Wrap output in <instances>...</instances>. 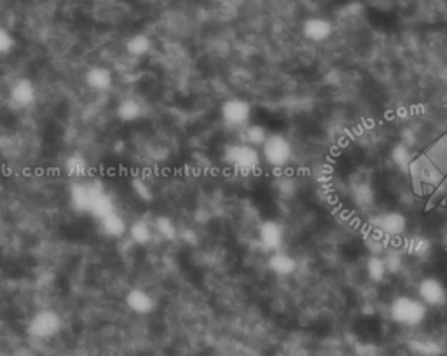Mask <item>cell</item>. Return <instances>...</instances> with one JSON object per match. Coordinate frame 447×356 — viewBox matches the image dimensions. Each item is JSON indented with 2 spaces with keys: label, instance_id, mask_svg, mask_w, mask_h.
Listing matches in <instances>:
<instances>
[{
  "label": "cell",
  "instance_id": "9a60e30c",
  "mask_svg": "<svg viewBox=\"0 0 447 356\" xmlns=\"http://www.w3.org/2000/svg\"><path fill=\"white\" fill-rule=\"evenodd\" d=\"M268 266L269 269L276 274V276H290V274L296 273L297 261L292 257V255L280 250V252H273V255L269 257Z\"/></svg>",
  "mask_w": 447,
  "mask_h": 356
},
{
  "label": "cell",
  "instance_id": "7a4b0ae2",
  "mask_svg": "<svg viewBox=\"0 0 447 356\" xmlns=\"http://www.w3.org/2000/svg\"><path fill=\"white\" fill-rule=\"evenodd\" d=\"M428 308L411 295H399L390 304V318L402 327H418L425 322Z\"/></svg>",
  "mask_w": 447,
  "mask_h": 356
},
{
  "label": "cell",
  "instance_id": "e0dca14e",
  "mask_svg": "<svg viewBox=\"0 0 447 356\" xmlns=\"http://www.w3.org/2000/svg\"><path fill=\"white\" fill-rule=\"evenodd\" d=\"M91 199V182H76L70 189V203L81 213H88Z\"/></svg>",
  "mask_w": 447,
  "mask_h": 356
},
{
  "label": "cell",
  "instance_id": "d4e9b609",
  "mask_svg": "<svg viewBox=\"0 0 447 356\" xmlns=\"http://www.w3.org/2000/svg\"><path fill=\"white\" fill-rule=\"evenodd\" d=\"M154 231L165 240H175L179 236V229H177L175 222L168 217H158L154 222Z\"/></svg>",
  "mask_w": 447,
  "mask_h": 356
},
{
  "label": "cell",
  "instance_id": "d6986e66",
  "mask_svg": "<svg viewBox=\"0 0 447 356\" xmlns=\"http://www.w3.org/2000/svg\"><path fill=\"white\" fill-rule=\"evenodd\" d=\"M154 233H156L154 226L149 224L147 220L144 219L135 220L133 224H130V229H128V236H130V240L133 241L135 245H140V247L151 243L152 238H154Z\"/></svg>",
  "mask_w": 447,
  "mask_h": 356
},
{
  "label": "cell",
  "instance_id": "7c38bea8",
  "mask_svg": "<svg viewBox=\"0 0 447 356\" xmlns=\"http://www.w3.org/2000/svg\"><path fill=\"white\" fill-rule=\"evenodd\" d=\"M126 306L131 313L144 316L154 311L156 301L144 288H131L126 295Z\"/></svg>",
  "mask_w": 447,
  "mask_h": 356
},
{
  "label": "cell",
  "instance_id": "52a82bcc",
  "mask_svg": "<svg viewBox=\"0 0 447 356\" xmlns=\"http://www.w3.org/2000/svg\"><path fill=\"white\" fill-rule=\"evenodd\" d=\"M418 299L427 308H441L447 302V288L439 278L427 276L418 283Z\"/></svg>",
  "mask_w": 447,
  "mask_h": 356
},
{
  "label": "cell",
  "instance_id": "ffe728a7",
  "mask_svg": "<svg viewBox=\"0 0 447 356\" xmlns=\"http://www.w3.org/2000/svg\"><path fill=\"white\" fill-rule=\"evenodd\" d=\"M65 172L67 175L76 178V180L79 182L83 180L84 177H88V173H90V163H88V159L84 158L83 154L76 152V154L69 156V158L65 159Z\"/></svg>",
  "mask_w": 447,
  "mask_h": 356
},
{
  "label": "cell",
  "instance_id": "30bf717a",
  "mask_svg": "<svg viewBox=\"0 0 447 356\" xmlns=\"http://www.w3.org/2000/svg\"><path fill=\"white\" fill-rule=\"evenodd\" d=\"M259 243L268 252H280L285 243V229L276 220H266L259 227Z\"/></svg>",
  "mask_w": 447,
  "mask_h": 356
},
{
  "label": "cell",
  "instance_id": "2e32d148",
  "mask_svg": "<svg viewBox=\"0 0 447 356\" xmlns=\"http://www.w3.org/2000/svg\"><path fill=\"white\" fill-rule=\"evenodd\" d=\"M100 224L102 233L107 238H123L124 234H128V229H130V224L123 219V215H119L117 212L111 213L105 219L98 220Z\"/></svg>",
  "mask_w": 447,
  "mask_h": 356
},
{
  "label": "cell",
  "instance_id": "4316f807",
  "mask_svg": "<svg viewBox=\"0 0 447 356\" xmlns=\"http://www.w3.org/2000/svg\"><path fill=\"white\" fill-rule=\"evenodd\" d=\"M14 46H16V41L11 35V32L0 25V55H9L14 49Z\"/></svg>",
  "mask_w": 447,
  "mask_h": 356
},
{
  "label": "cell",
  "instance_id": "6da1fadb",
  "mask_svg": "<svg viewBox=\"0 0 447 356\" xmlns=\"http://www.w3.org/2000/svg\"><path fill=\"white\" fill-rule=\"evenodd\" d=\"M224 163L233 170L238 175H254L261 170L262 166V156L261 151L257 147H252V145L240 142V144H231L227 145L226 151H224Z\"/></svg>",
  "mask_w": 447,
  "mask_h": 356
},
{
  "label": "cell",
  "instance_id": "3957f363",
  "mask_svg": "<svg viewBox=\"0 0 447 356\" xmlns=\"http://www.w3.org/2000/svg\"><path fill=\"white\" fill-rule=\"evenodd\" d=\"M409 173L413 177V184L418 194H428L444 180V173L435 166V163L427 154L413 159V163L409 165Z\"/></svg>",
  "mask_w": 447,
  "mask_h": 356
},
{
  "label": "cell",
  "instance_id": "603a6c76",
  "mask_svg": "<svg viewBox=\"0 0 447 356\" xmlns=\"http://www.w3.org/2000/svg\"><path fill=\"white\" fill-rule=\"evenodd\" d=\"M427 156L435 163L442 173L447 172V137L439 138L434 145L427 151Z\"/></svg>",
  "mask_w": 447,
  "mask_h": 356
},
{
  "label": "cell",
  "instance_id": "cb8c5ba5",
  "mask_svg": "<svg viewBox=\"0 0 447 356\" xmlns=\"http://www.w3.org/2000/svg\"><path fill=\"white\" fill-rule=\"evenodd\" d=\"M365 269H367L369 278H371L372 281H383V280H385L386 274L390 273L385 259L378 257V255H374V257L369 259V262H367V266H365Z\"/></svg>",
  "mask_w": 447,
  "mask_h": 356
},
{
  "label": "cell",
  "instance_id": "8fae6325",
  "mask_svg": "<svg viewBox=\"0 0 447 356\" xmlns=\"http://www.w3.org/2000/svg\"><path fill=\"white\" fill-rule=\"evenodd\" d=\"M9 98L14 105L27 109L37 100V88L30 79H18L9 89Z\"/></svg>",
  "mask_w": 447,
  "mask_h": 356
},
{
  "label": "cell",
  "instance_id": "8992f818",
  "mask_svg": "<svg viewBox=\"0 0 447 356\" xmlns=\"http://www.w3.org/2000/svg\"><path fill=\"white\" fill-rule=\"evenodd\" d=\"M221 117L229 128L243 130L250 124L252 105L243 98H229L222 103Z\"/></svg>",
  "mask_w": 447,
  "mask_h": 356
},
{
  "label": "cell",
  "instance_id": "7402d4cb",
  "mask_svg": "<svg viewBox=\"0 0 447 356\" xmlns=\"http://www.w3.org/2000/svg\"><path fill=\"white\" fill-rule=\"evenodd\" d=\"M126 49H128V53H130L131 56H137V58L149 55V53H151V49H152L151 37H149V35H145V34L133 35L131 39H128Z\"/></svg>",
  "mask_w": 447,
  "mask_h": 356
},
{
  "label": "cell",
  "instance_id": "5b68a950",
  "mask_svg": "<svg viewBox=\"0 0 447 356\" xmlns=\"http://www.w3.org/2000/svg\"><path fill=\"white\" fill-rule=\"evenodd\" d=\"M27 330L34 339H53V337L60 336V332L63 330V318L55 311V309H39V311H35L34 316L28 320Z\"/></svg>",
  "mask_w": 447,
  "mask_h": 356
},
{
  "label": "cell",
  "instance_id": "9c48e42d",
  "mask_svg": "<svg viewBox=\"0 0 447 356\" xmlns=\"http://www.w3.org/2000/svg\"><path fill=\"white\" fill-rule=\"evenodd\" d=\"M372 227L385 238H399L407 231V219L399 212H386L372 220Z\"/></svg>",
  "mask_w": 447,
  "mask_h": 356
},
{
  "label": "cell",
  "instance_id": "f1b7e54d",
  "mask_svg": "<svg viewBox=\"0 0 447 356\" xmlns=\"http://www.w3.org/2000/svg\"><path fill=\"white\" fill-rule=\"evenodd\" d=\"M393 161H395L399 166H402V168L409 170V165L413 163V158H409V154H407V149L397 147L395 151H393Z\"/></svg>",
  "mask_w": 447,
  "mask_h": 356
},
{
  "label": "cell",
  "instance_id": "4fadbf2b",
  "mask_svg": "<svg viewBox=\"0 0 447 356\" xmlns=\"http://www.w3.org/2000/svg\"><path fill=\"white\" fill-rule=\"evenodd\" d=\"M332 30H334V27H332L331 21L320 16L308 18L303 25L304 37L311 42L327 41V39L332 35Z\"/></svg>",
  "mask_w": 447,
  "mask_h": 356
},
{
  "label": "cell",
  "instance_id": "ba28073f",
  "mask_svg": "<svg viewBox=\"0 0 447 356\" xmlns=\"http://www.w3.org/2000/svg\"><path fill=\"white\" fill-rule=\"evenodd\" d=\"M114 212H116V203L107 189L100 182H91V199L88 213L97 220H102Z\"/></svg>",
  "mask_w": 447,
  "mask_h": 356
},
{
  "label": "cell",
  "instance_id": "ac0fdd59",
  "mask_svg": "<svg viewBox=\"0 0 447 356\" xmlns=\"http://www.w3.org/2000/svg\"><path fill=\"white\" fill-rule=\"evenodd\" d=\"M116 114L123 123H137L138 119L144 117V107L138 100L124 98L117 103Z\"/></svg>",
  "mask_w": 447,
  "mask_h": 356
},
{
  "label": "cell",
  "instance_id": "83f0119b",
  "mask_svg": "<svg viewBox=\"0 0 447 356\" xmlns=\"http://www.w3.org/2000/svg\"><path fill=\"white\" fill-rule=\"evenodd\" d=\"M131 189H133L135 194H137L140 199H144V201H147V199L152 198L151 187H149L147 180H144V178H135V180L131 182Z\"/></svg>",
  "mask_w": 447,
  "mask_h": 356
},
{
  "label": "cell",
  "instance_id": "44dd1931",
  "mask_svg": "<svg viewBox=\"0 0 447 356\" xmlns=\"http://www.w3.org/2000/svg\"><path fill=\"white\" fill-rule=\"evenodd\" d=\"M269 133L266 131L264 126L261 124H248V126L243 128V142L245 144L252 145V147L261 149L264 145V142L268 140Z\"/></svg>",
  "mask_w": 447,
  "mask_h": 356
},
{
  "label": "cell",
  "instance_id": "277c9868",
  "mask_svg": "<svg viewBox=\"0 0 447 356\" xmlns=\"http://www.w3.org/2000/svg\"><path fill=\"white\" fill-rule=\"evenodd\" d=\"M262 161L273 170H282L290 165L294 158V147L287 137L280 133L269 135L268 140L261 147Z\"/></svg>",
  "mask_w": 447,
  "mask_h": 356
},
{
  "label": "cell",
  "instance_id": "484cf974",
  "mask_svg": "<svg viewBox=\"0 0 447 356\" xmlns=\"http://www.w3.org/2000/svg\"><path fill=\"white\" fill-rule=\"evenodd\" d=\"M406 250L409 254L416 255V257H427L430 254L432 247H430V241L423 236H416V238H411L406 245Z\"/></svg>",
  "mask_w": 447,
  "mask_h": 356
},
{
  "label": "cell",
  "instance_id": "5bb4252c",
  "mask_svg": "<svg viewBox=\"0 0 447 356\" xmlns=\"http://www.w3.org/2000/svg\"><path fill=\"white\" fill-rule=\"evenodd\" d=\"M86 84L95 91H107L114 84V74L107 67H91L86 74Z\"/></svg>",
  "mask_w": 447,
  "mask_h": 356
}]
</instances>
